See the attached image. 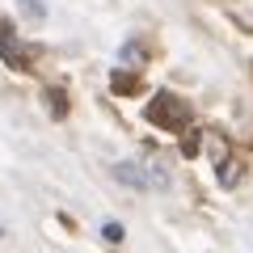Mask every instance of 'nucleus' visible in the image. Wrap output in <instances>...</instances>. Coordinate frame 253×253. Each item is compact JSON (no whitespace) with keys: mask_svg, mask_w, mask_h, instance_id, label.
Here are the masks:
<instances>
[{"mask_svg":"<svg viewBox=\"0 0 253 253\" xmlns=\"http://www.w3.org/2000/svg\"><path fill=\"white\" fill-rule=\"evenodd\" d=\"M114 177H118V181H126V186H135V190H152V177H148V169H144V165H135V161L114 165Z\"/></svg>","mask_w":253,"mask_h":253,"instance_id":"nucleus-3","label":"nucleus"},{"mask_svg":"<svg viewBox=\"0 0 253 253\" xmlns=\"http://www.w3.org/2000/svg\"><path fill=\"white\" fill-rule=\"evenodd\" d=\"M46 101H51V114H63V110H68V101H63V93H46Z\"/></svg>","mask_w":253,"mask_h":253,"instance_id":"nucleus-7","label":"nucleus"},{"mask_svg":"<svg viewBox=\"0 0 253 253\" xmlns=\"http://www.w3.org/2000/svg\"><path fill=\"white\" fill-rule=\"evenodd\" d=\"M17 4H21V9H26L30 17H34V21H42V17H46V9H42V0H17Z\"/></svg>","mask_w":253,"mask_h":253,"instance_id":"nucleus-5","label":"nucleus"},{"mask_svg":"<svg viewBox=\"0 0 253 253\" xmlns=\"http://www.w3.org/2000/svg\"><path fill=\"white\" fill-rule=\"evenodd\" d=\"M148 123L165 126V131H181V126L190 123L186 101H181V97H173V93H156V97H152V106H148Z\"/></svg>","mask_w":253,"mask_h":253,"instance_id":"nucleus-1","label":"nucleus"},{"mask_svg":"<svg viewBox=\"0 0 253 253\" xmlns=\"http://www.w3.org/2000/svg\"><path fill=\"white\" fill-rule=\"evenodd\" d=\"M101 236H106L110 245H118V241H123V224H114V219H110V224H101Z\"/></svg>","mask_w":253,"mask_h":253,"instance_id":"nucleus-6","label":"nucleus"},{"mask_svg":"<svg viewBox=\"0 0 253 253\" xmlns=\"http://www.w3.org/2000/svg\"><path fill=\"white\" fill-rule=\"evenodd\" d=\"M139 89V81L131 72H114V93H135Z\"/></svg>","mask_w":253,"mask_h":253,"instance_id":"nucleus-4","label":"nucleus"},{"mask_svg":"<svg viewBox=\"0 0 253 253\" xmlns=\"http://www.w3.org/2000/svg\"><path fill=\"white\" fill-rule=\"evenodd\" d=\"M0 59L9 63V68H21V46H17L13 21H0Z\"/></svg>","mask_w":253,"mask_h":253,"instance_id":"nucleus-2","label":"nucleus"}]
</instances>
